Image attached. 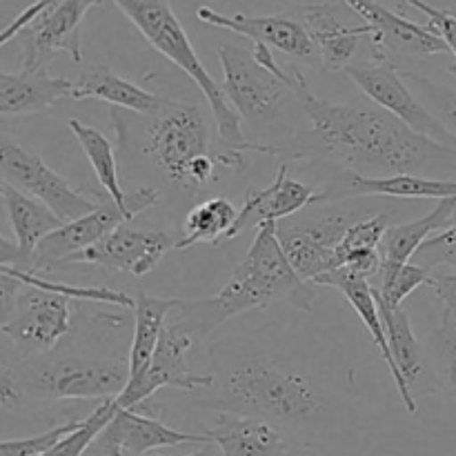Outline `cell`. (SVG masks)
Here are the masks:
<instances>
[{
  "label": "cell",
  "instance_id": "cell-17",
  "mask_svg": "<svg viewBox=\"0 0 456 456\" xmlns=\"http://www.w3.org/2000/svg\"><path fill=\"white\" fill-rule=\"evenodd\" d=\"M199 20L212 27L232 31V34L252 38L254 45H265L270 49L298 58L307 65H321L319 52L312 40L310 31L303 25L301 18L274 13V16H248V13H221L212 7H199Z\"/></svg>",
  "mask_w": 456,
  "mask_h": 456
},
{
  "label": "cell",
  "instance_id": "cell-27",
  "mask_svg": "<svg viewBox=\"0 0 456 456\" xmlns=\"http://www.w3.org/2000/svg\"><path fill=\"white\" fill-rule=\"evenodd\" d=\"M74 101L96 98V101L110 102L116 110H127L138 116H154L167 107L172 98L151 94L138 87L132 80H125L116 71L105 65H89L80 71L78 80L74 83Z\"/></svg>",
  "mask_w": 456,
  "mask_h": 456
},
{
  "label": "cell",
  "instance_id": "cell-8",
  "mask_svg": "<svg viewBox=\"0 0 456 456\" xmlns=\"http://www.w3.org/2000/svg\"><path fill=\"white\" fill-rule=\"evenodd\" d=\"M218 58L223 65V92L240 120L261 129L276 123L292 102L298 105L294 89L274 71L265 69L254 58L252 49L239 45H221Z\"/></svg>",
  "mask_w": 456,
  "mask_h": 456
},
{
  "label": "cell",
  "instance_id": "cell-22",
  "mask_svg": "<svg viewBox=\"0 0 456 456\" xmlns=\"http://www.w3.org/2000/svg\"><path fill=\"white\" fill-rule=\"evenodd\" d=\"M289 165L283 163L279 167L274 181L267 187H249L243 196V205L239 209L234 230L230 232L227 240L239 239L245 230H254L265 223H279L294 214L310 208L316 199V191L305 183L289 178Z\"/></svg>",
  "mask_w": 456,
  "mask_h": 456
},
{
  "label": "cell",
  "instance_id": "cell-28",
  "mask_svg": "<svg viewBox=\"0 0 456 456\" xmlns=\"http://www.w3.org/2000/svg\"><path fill=\"white\" fill-rule=\"evenodd\" d=\"M74 96V83L49 71H0V114L29 116Z\"/></svg>",
  "mask_w": 456,
  "mask_h": 456
},
{
  "label": "cell",
  "instance_id": "cell-2",
  "mask_svg": "<svg viewBox=\"0 0 456 456\" xmlns=\"http://www.w3.org/2000/svg\"><path fill=\"white\" fill-rule=\"evenodd\" d=\"M214 386L196 401L212 412L243 414L272 423L289 444L316 445L328 430L332 396L310 374L261 354L212 347Z\"/></svg>",
  "mask_w": 456,
  "mask_h": 456
},
{
  "label": "cell",
  "instance_id": "cell-23",
  "mask_svg": "<svg viewBox=\"0 0 456 456\" xmlns=\"http://www.w3.org/2000/svg\"><path fill=\"white\" fill-rule=\"evenodd\" d=\"M379 303V310H381L383 325H386L387 341H390L392 356H395L396 370H399L401 377V399H403L405 408L410 414L419 412L417 405V395L414 390L428 392V395H435V383H432L430 368H428L426 359V346L417 338L412 330V321L410 314L403 307H387L386 303Z\"/></svg>",
  "mask_w": 456,
  "mask_h": 456
},
{
  "label": "cell",
  "instance_id": "cell-26",
  "mask_svg": "<svg viewBox=\"0 0 456 456\" xmlns=\"http://www.w3.org/2000/svg\"><path fill=\"white\" fill-rule=\"evenodd\" d=\"M221 456H288L289 441L272 423L243 414L216 412L209 428H203Z\"/></svg>",
  "mask_w": 456,
  "mask_h": 456
},
{
  "label": "cell",
  "instance_id": "cell-29",
  "mask_svg": "<svg viewBox=\"0 0 456 456\" xmlns=\"http://www.w3.org/2000/svg\"><path fill=\"white\" fill-rule=\"evenodd\" d=\"M314 285L316 288L323 285V288L338 289V292L350 301V305L354 307V312L361 316L365 328H368L372 341L377 343L379 352H381L383 361H386L387 370H390L396 390H401L399 370H396L395 356H392V347H390V341H387L386 325H383L381 310H379V303H377V294H374L372 289V281L356 274V272L347 270V267H338V270L319 276V279L314 281Z\"/></svg>",
  "mask_w": 456,
  "mask_h": 456
},
{
  "label": "cell",
  "instance_id": "cell-21",
  "mask_svg": "<svg viewBox=\"0 0 456 456\" xmlns=\"http://www.w3.org/2000/svg\"><path fill=\"white\" fill-rule=\"evenodd\" d=\"M370 196H387V199H454L456 181L444 178L412 176V174H399V176H361V174L341 169L323 191H316L314 203H332V200L346 199H370Z\"/></svg>",
  "mask_w": 456,
  "mask_h": 456
},
{
  "label": "cell",
  "instance_id": "cell-18",
  "mask_svg": "<svg viewBox=\"0 0 456 456\" xmlns=\"http://www.w3.org/2000/svg\"><path fill=\"white\" fill-rule=\"evenodd\" d=\"M160 405L145 401L138 408L123 410L114 414L107 428L102 430L105 439L114 445L118 456H145L151 450L178 448L187 444L209 445L208 435L203 432L174 430L167 423L160 421Z\"/></svg>",
  "mask_w": 456,
  "mask_h": 456
},
{
  "label": "cell",
  "instance_id": "cell-9",
  "mask_svg": "<svg viewBox=\"0 0 456 456\" xmlns=\"http://www.w3.org/2000/svg\"><path fill=\"white\" fill-rule=\"evenodd\" d=\"M0 169L4 183L43 200L62 223L78 221L101 205V196L76 190L67 178L45 165L38 154L9 138V134L0 138Z\"/></svg>",
  "mask_w": 456,
  "mask_h": 456
},
{
  "label": "cell",
  "instance_id": "cell-39",
  "mask_svg": "<svg viewBox=\"0 0 456 456\" xmlns=\"http://www.w3.org/2000/svg\"><path fill=\"white\" fill-rule=\"evenodd\" d=\"M432 289L444 305V314L456 323V272L452 274H435Z\"/></svg>",
  "mask_w": 456,
  "mask_h": 456
},
{
  "label": "cell",
  "instance_id": "cell-37",
  "mask_svg": "<svg viewBox=\"0 0 456 456\" xmlns=\"http://www.w3.org/2000/svg\"><path fill=\"white\" fill-rule=\"evenodd\" d=\"M417 256L419 265L428 267V270H435V267L441 265H450L456 270V225L428 240L419 249Z\"/></svg>",
  "mask_w": 456,
  "mask_h": 456
},
{
  "label": "cell",
  "instance_id": "cell-15",
  "mask_svg": "<svg viewBox=\"0 0 456 456\" xmlns=\"http://www.w3.org/2000/svg\"><path fill=\"white\" fill-rule=\"evenodd\" d=\"M350 4L361 18L370 25V47L374 61L395 62L396 58H430L439 53H450L430 25H419L392 9L383 7L377 0H343Z\"/></svg>",
  "mask_w": 456,
  "mask_h": 456
},
{
  "label": "cell",
  "instance_id": "cell-33",
  "mask_svg": "<svg viewBox=\"0 0 456 456\" xmlns=\"http://www.w3.org/2000/svg\"><path fill=\"white\" fill-rule=\"evenodd\" d=\"M118 408L120 405L116 403V399L101 401V405H98L96 410H92L74 432H69L65 439L58 441V444L43 456H83L87 452L89 445L94 444V439H96V436L105 430L107 423L114 419V414L118 412Z\"/></svg>",
  "mask_w": 456,
  "mask_h": 456
},
{
  "label": "cell",
  "instance_id": "cell-34",
  "mask_svg": "<svg viewBox=\"0 0 456 456\" xmlns=\"http://www.w3.org/2000/svg\"><path fill=\"white\" fill-rule=\"evenodd\" d=\"M432 279H435L432 270L419 265V263L417 265L408 263L395 279L374 288V294H377L379 301L386 303L387 307H403L405 298H408L410 294L417 292L419 288H423V285H430L432 288Z\"/></svg>",
  "mask_w": 456,
  "mask_h": 456
},
{
  "label": "cell",
  "instance_id": "cell-36",
  "mask_svg": "<svg viewBox=\"0 0 456 456\" xmlns=\"http://www.w3.org/2000/svg\"><path fill=\"white\" fill-rule=\"evenodd\" d=\"M403 4L421 12L423 16L428 18V25L432 27V31H436V34L444 38V43L448 45L450 53L454 56V62L448 67V69L450 74L456 76V13L450 12V9L435 7V4L428 3V0H403Z\"/></svg>",
  "mask_w": 456,
  "mask_h": 456
},
{
  "label": "cell",
  "instance_id": "cell-7",
  "mask_svg": "<svg viewBox=\"0 0 456 456\" xmlns=\"http://www.w3.org/2000/svg\"><path fill=\"white\" fill-rule=\"evenodd\" d=\"M379 209L370 200L346 199L316 203L276 223V236L297 274L307 283L338 270L337 249L347 230Z\"/></svg>",
  "mask_w": 456,
  "mask_h": 456
},
{
  "label": "cell",
  "instance_id": "cell-30",
  "mask_svg": "<svg viewBox=\"0 0 456 456\" xmlns=\"http://www.w3.org/2000/svg\"><path fill=\"white\" fill-rule=\"evenodd\" d=\"M178 305V298H159L150 294H138L136 307H134V334L129 343V381H136L147 368L159 347L160 334L174 307Z\"/></svg>",
  "mask_w": 456,
  "mask_h": 456
},
{
  "label": "cell",
  "instance_id": "cell-24",
  "mask_svg": "<svg viewBox=\"0 0 456 456\" xmlns=\"http://www.w3.org/2000/svg\"><path fill=\"white\" fill-rule=\"evenodd\" d=\"M67 125H69L71 134H74L76 141L83 147L85 156H87L89 165H92L94 174H96L101 190L105 191V194H110L120 208L127 209V212L136 218L138 214H142L145 209L159 205L160 191L156 190V187L145 185L138 187V190L134 191L123 190L118 178V165H116L114 147H111V142L107 141V136L101 129L80 123V120L76 118L67 120Z\"/></svg>",
  "mask_w": 456,
  "mask_h": 456
},
{
  "label": "cell",
  "instance_id": "cell-19",
  "mask_svg": "<svg viewBox=\"0 0 456 456\" xmlns=\"http://www.w3.org/2000/svg\"><path fill=\"white\" fill-rule=\"evenodd\" d=\"M350 4L316 3L298 12L303 25L310 31L325 71H346L352 65L361 38H370L372 29L365 20L354 22Z\"/></svg>",
  "mask_w": 456,
  "mask_h": 456
},
{
  "label": "cell",
  "instance_id": "cell-16",
  "mask_svg": "<svg viewBox=\"0 0 456 456\" xmlns=\"http://www.w3.org/2000/svg\"><path fill=\"white\" fill-rule=\"evenodd\" d=\"M98 196H101V205L92 214L78 218V221L62 223L56 232L45 236L43 243L31 256L29 272H47L62 267L71 256L101 243L125 221H134L132 214L120 208L110 194L101 191Z\"/></svg>",
  "mask_w": 456,
  "mask_h": 456
},
{
  "label": "cell",
  "instance_id": "cell-3",
  "mask_svg": "<svg viewBox=\"0 0 456 456\" xmlns=\"http://www.w3.org/2000/svg\"><path fill=\"white\" fill-rule=\"evenodd\" d=\"M279 301H289L303 310H312L316 301V285L297 274L281 248L276 223H265L256 230L248 254L232 272L221 292L212 298L178 301L169 321L176 323L191 341L200 343L234 316Z\"/></svg>",
  "mask_w": 456,
  "mask_h": 456
},
{
  "label": "cell",
  "instance_id": "cell-10",
  "mask_svg": "<svg viewBox=\"0 0 456 456\" xmlns=\"http://www.w3.org/2000/svg\"><path fill=\"white\" fill-rule=\"evenodd\" d=\"M74 298L22 283L13 314L0 323L4 337L16 347L20 361L49 354L74 330Z\"/></svg>",
  "mask_w": 456,
  "mask_h": 456
},
{
  "label": "cell",
  "instance_id": "cell-38",
  "mask_svg": "<svg viewBox=\"0 0 456 456\" xmlns=\"http://www.w3.org/2000/svg\"><path fill=\"white\" fill-rule=\"evenodd\" d=\"M419 83H421L426 89H430L432 94H428V96L435 98L436 111H439V116H436V118H439L441 123H444L445 127H448L450 132L456 136V92H452V89L435 87V85L426 83V80H421V78H419Z\"/></svg>",
  "mask_w": 456,
  "mask_h": 456
},
{
  "label": "cell",
  "instance_id": "cell-11",
  "mask_svg": "<svg viewBox=\"0 0 456 456\" xmlns=\"http://www.w3.org/2000/svg\"><path fill=\"white\" fill-rule=\"evenodd\" d=\"M346 76L365 94V98H370L381 110L390 111L410 129L441 145L456 147L454 134L414 96L403 76L399 74V65L372 58L365 62H352L346 69Z\"/></svg>",
  "mask_w": 456,
  "mask_h": 456
},
{
  "label": "cell",
  "instance_id": "cell-13",
  "mask_svg": "<svg viewBox=\"0 0 456 456\" xmlns=\"http://www.w3.org/2000/svg\"><path fill=\"white\" fill-rule=\"evenodd\" d=\"M102 0H58L40 12L16 34L20 43L22 71H47L53 56L65 52L74 62L83 61L80 25Z\"/></svg>",
  "mask_w": 456,
  "mask_h": 456
},
{
  "label": "cell",
  "instance_id": "cell-12",
  "mask_svg": "<svg viewBox=\"0 0 456 456\" xmlns=\"http://www.w3.org/2000/svg\"><path fill=\"white\" fill-rule=\"evenodd\" d=\"M176 243L178 239L169 230L134 218L116 227L94 248L71 256L65 265H98L142 279L160 265L169 249H176Z\"/></svg>",
  "mask_w": 456,
  "mask_h": 456
},
{
  "label": "cell",
  "instance_id": "cell-40",
  "mask_svg": "<svg viewBox=\"0 0 456 456\" xmlns=\"http://www.w3.org/2000/svg\"><path fill=\"white\" fill-rule=\"evenodd\" d=\"M216 445L209 444V445H203V448L199 450V452H191V454H185V456H221V452H216Z\"/></svg>",
  "mask_w": 456,
  "mask_h": 456
},
{
  "label": "cell",
  "instance_id": "cell-32",
  "mask_svg": "<svg viewBox=\"0 0 456 456\" xmlns=\"http://www.w3.org/2000/svg\"><path fill=\"white\" fill-rule=\"evenodd\" d=\"M426 359L435 392H444L456 403V323L441 314V323L426 343Z\"/></svg>",
  "mask_w": 456,
  "mask_h": 456
},
{
  "label": "cell",
  "instance_id": "cell-5",
  "mask_svg": "<svg viewBox=\"0 0 456 456\" xmlns=\"http://www.w3.org/2000/svg\"><path fill=\"white\" fill-rule=\"evenodd\" d=\"M111 3L132 20V25L141 31L142 38L156 52L163 53L169 62H174L178 69L185 71L199 85L205 101L209 102L214 123H216L218 142L223 147L245 151V154L276 156V147L272 142H267V145L265 142H254L245 136L239 111L230 105L221 83H216L208 67L200 62L199 53L191 47L190 36L183 29L169 0H111Z\"/></svg>",
  "mask_w": 456,
  "mask_h": 456
},
{
  "label": "cell",
  "instance_id": "cell-25",
  "mask_svg": "<svg viewBox=\"0 0 456 456\" xmlns=\"http://www.w3.org/2000/svg\"><path fill=\"white\" fill-rule=\"evenodd\" d=\"M456 225V196L454 199L439 200L435 209L417 221L392 225L381 243V272H379V285L395 279L401 270L417 256L419 249L435 239L441 232Z\"/></svg>",
  "mask_w": 456,
  "mask_h": 456
},
{
  "label": "cell",
  "instance_id": "cell-35",
  "mask_svg": "<svg viewBox=\"0 0 456 456\" xmlns=\"http://www.w3.org/2000/svg\"><path fill=\"white\" fill-rule=\"evenodd\" d=\"M83 419H69V421L61 423V426H53L49 430L40 432V435L25 436V439H4L0 444V456H43L58 441H62L69 432H74L83 423Z\"/></svg>",
  "mask_w": 456,
  "mask_h": 456
},
{
  "label": "cell",
  "instance_id": "cell-6",
  "mask_svg": "<svg viewBox=\"0 0 456 456\" xmlns=\"http://www.w3.org/2000/svg\"><path fill=\"white\" fill-rule=\"evenodd\" d=\"M16 387L20 403L38 401H114L129 383V356H87L62 352L3 365V372Z\"/></svg>",
  "mask_w": 456,
  "mask_h": 456
},
{
  "label": "cell",
  "instance_id": "cell-4",
  "mask_svg": "<svg viewBox=\"0 0 456 456\" xmlns=\"http://www.w3.org/2000/svg\"><path fill=\"white\" fill-rule=\"evenodd\" d=\"M142 154L185 199H194L216 178L218 167H245V151L227 150L212 138L200 107L169 101L154 116H142Z\"/></svg>",
  "mask_w": 456,
  "mask_h": 456
},
{
  "label": "cell",
  "instance_id": "cell-20",
  "mask_svg": "<svg viewBox=\"0 0 456 456\" xmlns=\"http://www.w3.org/2000/svg\"><path fill=\"white\" fill-rule=\"evenodd\" d=\"M0 191H3L9 225L16 236V245L9 243L7 239L0 240V265L29 270L31 256L38 249V245L43 243L45 236L56 232L62 225V221L43 200L25 194L9 183L3 181Z\"/></svg>",
  "mask_w": 456,
  "mask_h": 456
},
{
  "label": "cell",
  "instance_id": "cell-1",
  "mask_svg": "<svg viewBox=\"0 0 456 456\" xmlns=\"http://www.w3.org/2000/svg\"><path fill=\"white\" fill-rule=\"evenodd\" d=\"M297 98L310 129L274 142L285 163L325 159L361 176L412 174L456 181V147L421 136L379 105L325 101L307 80Z\"/></svg>",
  "mask_w": 456,
  "mask_h": 456
},
{
  "label": "cell",
  "instance_id": "cell-14",
  "mask_svg": "<svg viewBox=\"0 0 456 456\" xmlns=\"http://www.w3.org/2000/svg\"><path fill=\"white\" fill-rule=\"evenodd\" d=\"M194 346L196 343L167 319L151 365L141 379L127 383L116 403L123 410L138 408L145 401L154 399L156 392L165 387H178L185 392L209 390L214 386V374H196L187 365V352Z\"/></svg>",
  "mask_w": 456,
  "mask_h": 456
},
{
  "label": "cell",
  "instance_id": "cell-31",
  "mask_svg": "<svg viewBox=\"0 0 456 456\" xmlns=\"http://www.w3.org/2000/svg\"><path fill=\"white\" fill-rule=\"evenodd\" d=\"M236 218H239V209L230 199L214 196L203 203H196L183 221L176 249L194 248L199 243H225L230 232L234 230Z\"/></svg>",
  "mask_w": 456,
  "mask_h": 456
}]
</instances>
